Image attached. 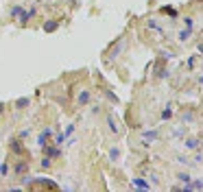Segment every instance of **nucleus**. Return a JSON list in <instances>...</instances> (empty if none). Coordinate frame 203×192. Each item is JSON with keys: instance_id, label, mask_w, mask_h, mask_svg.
<instances>
[{"instance_id": "nucleus-1", "label": "nucleus", "mask_w": 203, "mask_h": 192, "mask_svg": "<svg viewBox=\"0 0 203 192\" xmlns=\"http://www.w3.org/2000/svg\"><path fill=\"white\" fill-rule=\"evenodd\" d=\"M50 133H53V131H50V129H44V131L40 133V138H37V144H40V146H46V144H48V142H46V140L50 138Z\"/></svg>"}, {"instance_id": "nucleus-2", "label": "nucleus", "mask_w": 203, "mask_h": 192, "mask_svg": "<svg viewBox=\"0 0 203 192\" xmlns=\"http://www.w3.org/2000/svg\"><path fill=\"white\" fill-rule=\"evenodd\" d=\"M124 48V40H120L118 44H116V48H111V57H118V53Z\"/></svg>"}, {"instance_id": "nucleus-3", "label": "nucleus", "mask_w": 203, "mask_h": 192, "mask_svg": "<svg viewBox=\"0 0 203 192\" xmlns=\"http://www.w3.org/2000/svg\"><path fill=\"white\" fill-rule=\"evenodd\" d=\"M57 26H59V22H57V20H50V22H46V24H44V31H48V33H50V31H55Z\"/></svg>"}, {"instance_id": "nucleus-4", "label": "nucleus", "mask_w": 203, "mask_h": 192, "mask_svg": "<svg viewBox=\"0 0 203 192\" xmlns=\"http://www.w3.org/2000/svg\"><path fill=\"white\" fill-rule=\"evenodd\" d=\"M87 100H90V92H87V90H83V92L79 94V105H85Z\"/></svg>"}, {"instance_id": "nucleus-5", "label": "nucleus", "mask_w": 203, "mask_h": 192, "mask_svg": "<svg viewBox=\"0 0 203 192\" xmlns=\"http://www.w3.org/2000/svg\"><path fill=\"white\" fill-rule=\"evenodd\" d=\"M133 186H135V188H144V190H149V183L144 181V179H133Z\"/></svg>"}, {"instance_id": "nucleus-6", "label": "nucleus", "mask_w": 203, "mask_h": 192, "mask_svg": "<svg viewBox=\"0 0 203 192\" xmlns=\"http://www.w3.org/2000/svg\"><path fill=\"white\" fill-rule=\"evenodd\" d=\"M188 35H190V29H186V31H179V40H181V42H186V40H188Z\"/></svg>"}, {"instance_id": "nucleus-7", "label": "nucleus", "mask_w": 203, "mask_h": 192, "mask_svg": "<svg viewBox=\"0 0 203 192\" xmlns=\"http://www.w3.org/2000/svg\"><path fill=\"white\" fill-rule=\"evenodd\" d=\"M11 148H13L15 153H20V151H22V144H20V140H13V144H11Z\"/></svg>"}, {"instance_id": "nucleus-8", "label": "nucleus", "mask_w": 203, "mask_h": 192, "mask_svg": "<svg viewBox=\"0 0 203 192\" xmlns=\"http://www.w3.org/2000/svg\"><path fill=\"white\" fill-rule=\"evenodd\" d=\"M197 146H199V140L197 138H190L188 140V148H197Z\"/></svg>"}, {"instance_id": "nucleus-9", "label": "nucleus", "mask_w": 203, "mask_h": 192, "mask_svg": "<svg viewBox=\"0 0 203 192\" xmlns=\"http://www.w3.org/2000/svg\"><path fill=\"white\" fill-rule=\"evenodd\" d=\"M22 13H24V11H22L20 7H13V9H11V15H15V18H20Z\"/></svg>"}, {"instance_id": "nucleus-10", "label": "nucleus", "mask_w": 203, "mask_h": 192, "mask_svg": "<svg viewBox=\"0 0 203 192\" xmlns=\"http://www.w3.org/2000/svg\"><path fill=\"white\" fill-rule=\"evenodd\" d=\"M46 153H48L50 157H57L59 155V148H46Z\"/></svg>"}, {"instance_id": "nucleus-11", "label": "nucleus", "mask_w": 203, "mask_h": 192, "mask_svg": "<svg viewBox=\"0 0 203 192\" xmlns=\"http://www.w3.org/2000/svg\"><path fill=\"white\" fill-rule=\"evenodd\" d=\"M64 140H66V133H59V135L55 138V144H59V146H61V142H64Z\"/></svg>"}, {"instance_id": "nucleus-12", "label": "nucleus", "mask_w": 203, "mask_h": 192, "mask_svg": "<svg viewBox=\"0 0 203 192\" xmlns=\"http://www.w3.org/2000/svg\"><path fill=\"white\" fill-rule=\"evenodd\" d=\"M157 138V133L155 131H151V133H144V140H155Z\"/></svg>"}, {"instance_id": "nucleus-13", "label": "nucleus", "mask_w": 203, "mask_h": 192, "mask_svg": "<svg viewBox=\"0 0 203 192\" xmlns=\"http://www.w3.org/2000/svg\"><path fill=\"white\" fill-rule=\"evenodd\" d=\"M15 170H18V172H24V170H26V164H24V162H20L18 166H15Z\"/></svg>"}, {"instance_id": "nucleus-14", "label": "nucleus", "mask_w": 203, "mask_h": 192, "mask_svg": "<svg viewBox=\"0 0 203 192\" xmlns=\"http://www.w3.org/2000/svg\"><path fill=\"white\" fill-rule=\"evenodd\" d=\"M15 105H18V107H24V105H29V98H20Z\"/></svg>"}, {"instance_id": "nucleus-15", "label": "nucleus", "mask_w": 203, "mask_h": 192, "mask_svg": "<svg viewBox=\"0 0 203 192\" xmlns=\"http://www.w3.org/2000/svg\"><path fill=\"white\" fill-rule=\"evenodd\" d=\"M109 155H111V159H116V157L120 155V151H118V148H111V153H109Z\"/></svg>"}, {"instance_id": "nucleus-16", "label": "nucleus", "mask_w": 203, "mask_h": 192, "mask_svg": "<svg viewBox=\"0 0 203 192\" xmlns=\"http://www.w3.org/2000/svg\"><path fill=\"white\" fill-rule=\"evenodd\" d=\"M179 179H181L183 183H190V175H179Z\"/></svg>"}, {"instance_id": "nucleus-17", "label": "nucleus", "mask_w": 203, "mask_h": 192, "mask_svg": "<svg viewBox=\"0 0 203 192\" xmlns=\"http://www.w3.org/2000/svg\"><path fill=\"white\" fill-rule=\"evenodd\" d=\"M48 166H50V159L44 157V159H42V168H48Z\"/></svg>"}, {"instance_id": "nucleus-18", "label": "nucleus", "mask_w": 203, "mask_h": 192, "mask_svg": "<svg viewBox=\"0 0 203 192\" xmlns=\"http://www.w3.org/2000/svg\"><path fill=\"white\" fill-rule=\"evenodd\" d=\"M72 131H75V124H68V129H66V135H70Z\"/></svg>"}, {"instance_id": "nucleus-19", "label": "nucleus", "mask_w": 203, "mask_h": 192, "mask_svg": "<svg viewBox=\"0 0 203 192\" xmlns=\"http://www.w3.org/2000/svg\"><path fill=\"white\" fill-rule=\"evenodd\" d=\"M0 111H2V105H0Z\"/></svg>"}]
</instances>
